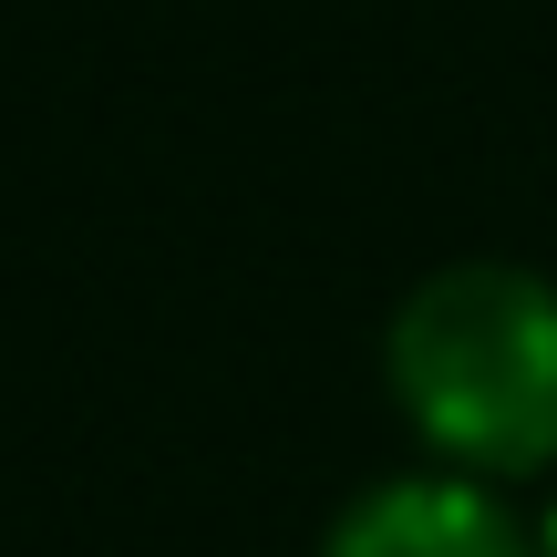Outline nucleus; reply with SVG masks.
Returning <instances> with one entry per match:
<instances>
[{
  "mask_svg": "<svg viewBox=\"0 0 557 557\" xmlns=\"http://www.w3.org/2000/svg\"><path fill=\"white\" fill-rule=\"evenodd\" d=\"M527 537H537V557H557V496H547V517H527Z\"/></svg>",
  "mask_w": 557,
  "mask_h": 557,
  "instance_id": "3",
  "label": "nucleus"
},
{
  "mask_svg": "<svg viewBox=\"0 0 557 557\" xmlns=\"http://www.w3.org/2000/svg\"><path fill=\"white\" fill-rule=\"evenodd\" d=\"M382 382L444 475H557V278L517 259L434 269L382 331Z\"/></svg>",
  "mask_w": 557,
  "mask_h": 557,
  "instance_id": "1",
  "label": "nucleus"
},
{
  "mask_svg": "<svg viewBox=\"0 0 557 557\" xmlns=\"http://www.w3.org/2000/svg\"><path fill=\"white\" fill-rule=\"evenodd\" d=\"M310 557H537L527 517L506 506V485L444 475V465H413V475H382L320 527Z\"/></svg>",
  "mask_w": 557,
  "mask_h": 557,
  "instance_id": "2",
  "label": "nucleus"
}]
</instances>
